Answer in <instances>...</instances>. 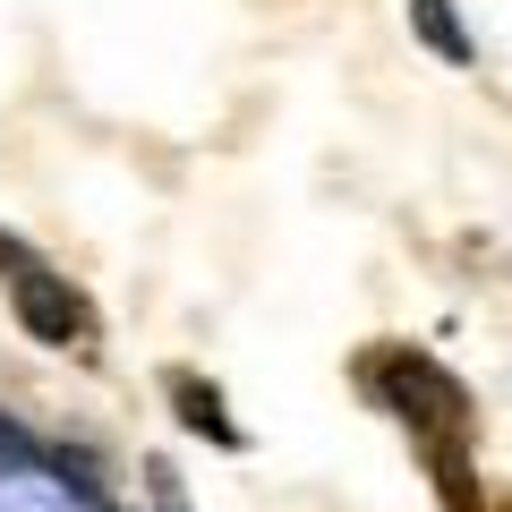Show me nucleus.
Here are the masks:
<instances>
[{"mask_svg": "<svg viewBox=\"0 0 512 512\" xmlns=\"http://www.w3.org/2000/svg\"><path fill=\"white\" fill-rule=\"evenodd\" d=\"M376 393L402 410V427L427 436L444 453V470H453V444H461V427H470V393H461L436 359H419V350H393V359L376 367Z\"/></svg>", "mask_w": 512, "mask_h": 512, "instance_id": "f257e3e1", "label": "nucleus"}, {"mask_svg": "<svg viewBox=\"0 0 512 512\" xmlns=\"http://www.w3.org/2000/svg\"><path fill=\"white\" fill-rule=\"evenodd\" d=\"M9 299H18V325L35 333V342H86V299L69 291L60 274H43V265H26V274H9Z\"/></svg>", "mask_w": 512, "mask_h": 512, "instance_id": "f03ea898", "label": "nucleus"}, {"mask_svg": "<svg viewBox=\"0 0 512 512\" xmlns=\"http://www.w3.org/2000/svg\"><path fill=\"white\" fill-rule=\"evenodd\" d=\"M171 402H180V419L197 427V436L239 444V427H231V410H222V393H214V384H197V376H171Z\"/></svg>", "mask_w": 512, "mask_h": 512, "instance_id": "7ed1b4c3", "label": "nucleus"}, {"mask_svg": "<svg viewBox=\"0 0 512 512\" xmlns=\"http://www.w3.org/2000/svg\"><path fill=\"white\" fill-rule=\"evenodd\" d=\"M410 26H419V43L427 52H444L461 69L470 60V35H461V18H453V0H410Z\"/></svg>", "mask_w": 512, "mask_h": 512, "instance_id": "20e7f679", "label": "nucleus"}, {"mask_svg": "<svg viewBox=\"0 0 512 512\" xmlns=\"http://www.w3.org/2000/svg\"><path fill=\"white\" fill-rule=\"evenodd\" d=\"M0 265H9V274H26V265H35V248H26V239H9V231H0Z\"/></svg>", "mask_w": 512, "mask_h": 512, "instance_id": "39448f33", "label": "nucleus"}, {"mask_svg": "<svg viewBox=\"0 0 512 512\" xmlns=\"http://www.w3.org/2000/svg\"><path fill=\"white\" fill-rule=\"evenodd\" d=\"M26 453H35V444H26V436H18V427L0 419V461H26Z\"/></svg>", "mask_w": 512, "mask_h": 512, "instance_id": "423d86ee", "label": "nucleus"}]
</instances>
